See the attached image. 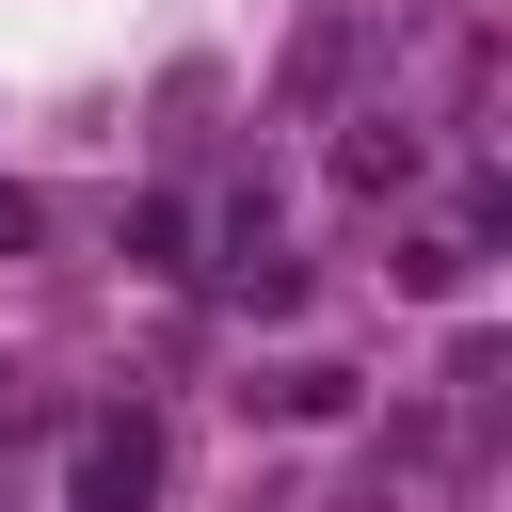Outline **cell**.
Instances as JSON below:
<instances>
[{"label": "cell", "mask_w": 512, "mask_h": 512, "mask_svg": "<svg viewBox=\"0 0 512 512\" xmlns=\"http://www.w3.org/2000/svg\"><path fill=\"white\" fill-rule=\"evenodd\" d=\"M144 480H160V432H144V416H96V432H80V464H64V496H80V512H144Z\"/></svg>", "instance_id": "1"}, {"label": "cell", "mask_w": 512, "mask_h": 512, "mask_svg": "<svg viewBox=\"0 0 512 512\" xmlns=\"http://www.w3.org/2000/svg\"><path fill=\"white\" fill-rule=\"evenodd\" d=\"M336 176H352V192H400V176H416V128H400V112H368V128L336 144Z\"/></svg>", "instance_id": "2"}]
</instances>
